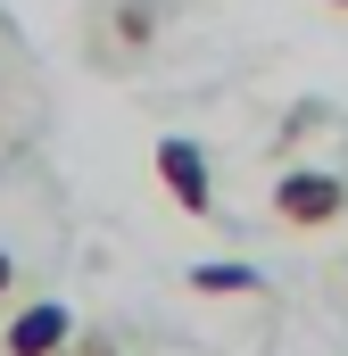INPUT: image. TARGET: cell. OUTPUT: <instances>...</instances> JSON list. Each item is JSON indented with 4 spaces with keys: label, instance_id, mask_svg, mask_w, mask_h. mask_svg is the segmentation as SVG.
I'll return each instance as SVG.
<instances>
[{
    "label": "cell",
    "instance_id": "obj_2",
    "mask_svg": "<svg viewBox=\"0 0 348 356\" xmlns=\"http://www.w3.org/2000/svg\"><path fill=\"white\" fill-rule=\"evenodd\" d=\"M150 166H158V182H166V199L182 207V216H216V175H207V149H199V141L166 133Z\"/></svg>",
    "mask_w": 348,
    "mask_h": 356
},
{
    "label": "cell",
    "instance_id": "obj_6",
    "mask_svg": "<svg viewBox=\"0 0 348 356\" xmlns=\"http://www.w3.org/2000/svg\"><path fill=\"white\" fill-rule=\"evenodd\" d=\"M67 356H125L116 340H84V348H67Z\"/></svg>",
    "mask_w": 348,
    "mask_h": 356
},
{
    "label": "cell",
    "instance_id": "obj_1",
    "mask_svg": "<svg viewBox=\"0 0 348 356\" xmlns=\"http://www.w3.org/2000/svg\"><path fill=\"white\" fill-rule=\"evenodd\" d=\"M274 216H282L290 232H324V224H340V216H348V182H340V175H315V166H299V175L274 182Z\"/></svg>",
    "mask_w": 348,
    "mask_h": 356
},
{
    "label": "cell",
    "instance_id": "obj_8",
    "mask_svg": "<svg viewBox=\"0 0 348 356\" xmlns=\"http://www.w3.org/2000/svg\"><path fill=\"white\" fill-rule=\"evenodd\" d=\"M332 8H348V0H332Z\"/></svg>",
    "mask_w": 348,
    "mask_h": 356
},
{
    "label": "cell",
    "instance_id": "obj_5",
    "mask_svg": "<svg viewBox=\"0 0 348 356\" xmlns=\"http://www.w3.org/2000/svg\"><path fill=\"white\" fill-rule=\"evenodd\" d=\"M191 290H207V298H241V290H258V273H249V266H199Z\"/></svg>",
    "mask_w": 348,
    "mask_h": 356
},
{
    "label": "cell",
    "instance_id": "obj_4",
    "mask_svg": "<svg viewBox=\"0 0 348 356\" xmlns=\"http://www.w3.org/2000/svg\"><path fill=\"white\" fill-rule=\"evenodd\" d=\"M150 33H158V0H116V42L141 50Z\"/></svg>",
    "mask_w": 348,
    "mask_h": 356
},
{
    "label": "cell",
    "instance_id": "obj_7",
    "mask_svg": "<svg viewBox=\"0 0 348 356\" xmlns=\"http://www.w3.org/2000/svg\"><path fill=\"white\" fill-rule=\"evenodd\" d=\"M8 290H17V257L0 249V298H8Z\"/></svg>",
    "mask_w": 348,
    "mask_h": 356
},
{
    "label": "cell",
    "instance_id": "obj_3",
    "mask_svg": "<svg viewBox=\"0 0 348 356\" xmlns=\"http://www.w3.org/2000/svg\"><path fill=\"white\" fill-rule=\"evenodd\" d=\"M67 332H75V315L42 298V307H25V315L0 332V348H8V356H58V348H67Z\"/></svg>",
    "mask_w": 348,
    "mask_h": 356
}]
</instances>
